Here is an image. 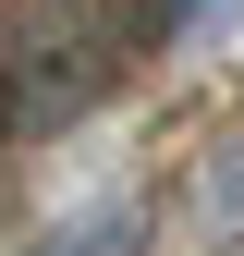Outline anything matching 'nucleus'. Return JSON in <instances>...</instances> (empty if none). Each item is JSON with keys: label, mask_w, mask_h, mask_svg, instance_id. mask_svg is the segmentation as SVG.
Segmentation results:
<instances>
[{"label": "nucleus", "mask_w": 244, "mask_h": 256, "mask_svg": "<svg viewBox=\"0 0 244 256\" xmlns=\"http://www.w3.org/2000/svg\"><path fill=\"white\" fill-rule=\"evenodd\" d=\"M232 220H244V146H220V158H208V183H196V244H220Z\"/></svg>", "instance_id": "7ed1b4c3"}, {"label": "nucleus", "mask_w": 244, "mask_h": 256, "mask_svg": "<svg viewBox=\"0 0 244 256\" xmlns=\"http://www.w3.org/2000/svg\"><path fill=\"white\" fill-rule=\"evenodd\" d=\"M134 244H146V208H134V196H110V208L61 220V232H49L37 256H134Z\"/></svg>", "instance_id": "f257e3e1"}, {"label": "nucleus", "mask_w": 244, "mask_h": 256, "mask_svg": "<svg viewBox=\"0 0 244 256\" xmlns=\"http://www.w3.org/2000/svg\"><path fill=\"white\" fill-rule=\"evenodd\" d=\"M208 12H220V0H110V37L122 49H171V37H196Z\"/></svg>", "instance_id": "f03ea898"}]
</instances>
